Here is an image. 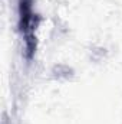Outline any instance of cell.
Wrapping results in <instances>:
<instances>
[{
  "mask_svg": "<svg viewBox=\"0 0 122 124\" xmlns=\"http://www.w3.org/2000/svg\"><path fill=\"white\" fill-rule=\"evenodd\" d=\"M33 0H19V28L25 35L26 42V51L27 58H32L34 49H36V38L33 32V23H34V15L32 9Z\"/></svg>",
  "mask_w": 122,
  "mask_h": 124,
  "instance_id": "6da1fadb",
  "label": "cell"
}]
</instances>
